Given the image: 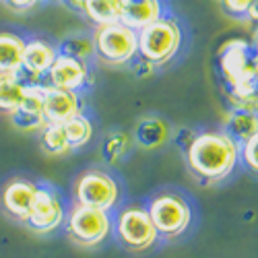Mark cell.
I'll return each instance as SVG.
<instances>
[{"label": "cell", "mask_w": 258, "mask_h": 258, "mask_svg": "<svg viewBox=\"0 0 258 258\" xmlns=\"http://www.w3.org/2000/svg\"><path fill=\"white\" fill-rule=\"evenodd\" d=\"M190 171L207 184H217L233 174L240 163V143L225 131H201L184 149Z\"/></svg>", "instance_id": "obj_1"}, {"label": "cell", "mask_w": 258, "mask_h": 258, "mask_svg": "<svg viewBox=\"0 0 258 258\" xmlns=\"http://www.w3.org/2000/svg\"><path fill=\"white\" fill-rule=\"evenodd\" d=\"M219 71L227 83V93L235 97H256V58L244 39H229L221 48Z\"/></svg>", "instance_id": "obj_2"}, {"label": "cell", "mask_w": 258, "mask_h": 258, "mask_svg": "<svg viewBox=\"0 0 258 258\" xmlns=\"http://www.w3.org/2000/svg\"><path fill=\"white\" fill-rule=\"evenodd\" d=\"M139 58L151 62L155 69L167 67L182 48V27L174 17H159L151 25L137 31Z\"/></svg>", "instance_id": "obj_3"}, {"label": "cell", "mask_w": 258, "mask_h": 258, "mask_svg": "<svg viewBox=\"0 0 258 258\" xmlns=\"http://www.w3.org/2000/svg\"><path fill=\"white\" fill-rule=\"evenodd\" d=\"M112 229L120 244L133 252L149 250L159 240V233L143 205H126L118 209L112 219Z\"/></svg>", "instance_id": "obj_4"}, {"label": "cell", "mask_w": 258, "mask_h": 258, "mask_svg": "<svg viewBox=\"0 0 258 258\" xmlns=\"http://www.w3.org/2000/svg\"><path fill=\"white\" fill-rule=\"evenodd\" d=\"M145 209L159 238H178L192 223V207L178 192H159Z\"/></svg>", "instance_id": "obj_5"}, {"label": "cell", "mask_w": 258, "mask_h": 258, "mask_svg": "<svg viewBox=\"0 0 258 258\" xmlns=\"http://www.w3.org/2000/svg\"><path fill=\"white\" fill-rule=\"evenodd\" d=\"M69 238L85 248H93L103 244L112 233V215L101 209L85 207V205H73L71 211H67L64 219Z\"/></svg>", "instance_id": "obj_6"}, {"label": "cell", "mask_w": 258, "mask_h": 258, "mask_svg": "<svg viewBox=\"0 0 258 258\" xmlns=\"http://www.w3.org/2000/svg\"><path fill=\"white\" fill-rule=\"evenodd\" d=\"M93 48L95 56L112 67L133 64L139 56V39L137 31L122 23H110L95 27L93 31Z\"/></svg>", "instance_id": "obj_7"}, {"label": "cell", "mask_w": 258, "mask_h": 258, "mask_svg": "<svg viewBox=\"0 0 258 258\" xmlns=\"http://www.w3.org/2000/svg\"><path fill=\"white\" fill-rule=\"evenodd\" d=\"M75 203L112 213L122 199V188L118 180L103 169H87L75 180Z\"/></svg>", "instance_id": "obj_8"}, {"label": "cell", "mask_w": 258, "mask_h": 258, "mask_svg": "<svg viewBox=\"0 0 258 258\" xmlns=\"http://www.w3.org/2000/svg\"><path fill=\"white\" fill-rule=\"evenodd\" d=\"M64 219H67V207L62 203V197L48 186H39L25 223L37 233H52L64 225Z\"/></svg>", "instance_id": "obj_9"}, {"label": "cell", "mask_w": 258, "mask_h": 258, "mask_svg": "<svg viewBox=\"0 0 258 258\" xmlns=\"http://www.w3.org/2000/svg\"><path fill=\"white\" fill-rule=\"evenodd\" d=\"M44 83L48 85V87H54V89H64V91H77V93H81L91 83L89 62H83V60L64 56V54L58 52V56L52 62L50 71L46 73Z\"/></svg>", "instance_id": "obj_10"}, {"label": "cell", "mask_w": 258, "mask_h": 258, "mask_svg": "<svg viewBox=\"0 0 258 258\" xmlns=\"http://www.w3.org/2000/svg\"><path fill=\"white\" fill-rule=\"evenodd\" d=\"M58 56V48L48 39L33 37L25 41V52H23V64H21L19 79L25 85L31 83H44L46 73L50 71L52 62Z\"/></svg>", "instance_id": "obj_11"}, {"label": "cell", "mask_w": 258, "mask_h": 258, "mask_svg": "<svg viewBox=\"0 0 258 258\" xmlns=\"http://www.w3.org/2000/svg\"><path fill=\"white\" fill-rule=\"evenodd\" d=\"M37 184L33 180H25V178H13L11 182L5 184L3 192H0V203L3 209L11 215V217L23 221L27 219L29 209L35 201L37 195Z\"/></svg>", "instance_id": "obj_12"}, {"label": "cell", "mask_w": 258, "mask_h": 258, "mask_svg": "<svg viewBox=\"0 0 258 258\" xmlns=\"http://www.w3.org/2000/svg\"><path fill=\"white\" fill-rule=\"evenodd\" d=\"M83 95L77 91H64V89H54L48 87L46 91V101H44V118L46 124H64L71 118L83 114Z\"/></svg>", "instance_id": "obj_13"}, {"label": "cell", "mask_w": 258, "mask_h": 258, "mask_svg": "<svg viewBox=\"0 0 258 258\" xmlns=\"http://www.w3.org/2000/svg\"><path fill=\"white\" fill-rule=\"evenodd\" d=\"M159 17H163L161 0H124L120 23L135 31H141Z\"/></svg>", "instance_id": "obj_14"}, {"label": "cell", "mask_w": 258, "mask_h": 258, "mask_svg": "<svg viewBox=\"0 0 258 258\" xmlns=\"http://www.w3.org/2000/svg\"><path fill=\"white\" fill-rule=\"evenodd\" d=\"M25 37L13 31H0V75H19L23 64Z\"/></svg>", "instance_id": "obj_15"}, {"label": "cell", "mask_w": 258, "mask_h": 258, "mask_svg": "<svg viewBox=\"0 0 258 258\" xmlns=\"http://www.w3.org/2000/svg\"><path fill=\"white\" fill-rule=\"evenodd\" d=\"M135 141L143 149H159L169 141V126L157 116H145L135 126Z\"/></svg>", "instance_id": "obj_16"}, {"label": "cell", "mask_w": 258, "mask_h": 258, "mask_svg": "<svg viewBox=\"0 0 258 258\" xmlns=\"http://www.w3.org/2000/svg\"><path fill=\"white\" fill-rule=\"evenodd\" d=\"M124 0H85L83 15L87 17L95 27L120 23Z\"/></svg>", "instance_id": "obj_17"}, {"label": "cell", "mask_w": 258, "mask_h": 258, "mask_svg": "<svg viewBox=\"0 0 258 258\" xmlns=\"http://www.w3.org/2000/svg\"><path fill=\"white\" fill-rule=\"evenodd\" d=\"M62 131L67 135V141L71 145V149H83L87 147L93 141V133H95V126L93 120L87 114H79L75 118H71L69 122L62 124Z\"/></svg>", "instance_id": "obj_18"}, {"label": "cell", "mask_w": 258, "mask_h": 258, "mask_svg": "<svg viewBox=\"0 0 258 258\" xmlns=\"http://www.w3.org/2000/svg\"><path fill=\"white\" fill-rule=\"evenodd\" d=\"M25 83L19 79V75H0V112L13 114L23 101Z\"/></svg>", "instance_id": "obj_19"}, {"label": "cell", "mask_w": 258, "mask_h": 258, "mask_svg": "<svg viewBox=\"0 0 258 258\" xmlns=\"http://www.w3.org/2000/svg\"><path fill=\"white\" fill-rule=\"evenodd\" d=\"M131 145H133L131 135H126L124 131H112L101 141V155L107 163L118 165L131 151Z\"/></svg>", "instance_id": "obj_20"}, {"label": "cell", "mask_w": 258, "mask_h": 258, "mask_svg": "<svg viewBox=\"0 0 258 258\" xmlns=\"http://www.w3.org/2000/svg\"><path fill=\"white\" fill-rule=\"evenodd\" d=\"M225 133L235 141L242 143L254 135H258V120L256 114H246V112H231L225 122Z\"/></svg>", "instance_id": "obj_21"}, {"label": "cell", "mask_w": 258, "mask_h": 258, "mask_svg": "<svg viewBox=\"0 0 258 258\" xmlns=\"http://www.w3.org/2000/svg\"><path fill=\"white\" fill-rule=\"evenodd\" d=\"M39 135H41V149L48 155L60 157V155H69L73 151L60 124H48Z\"/></svg>", "instance_id": "obj_22"}, {"label": "cell", "mask_w": 258, "mask_h": 258, "mask_svg": "<svg viewBox=\"0 0 258 258\" xmlns=\"http://www.w3.org/2000/svg\"><path fill=\"white\" fill-rule=\"evenodd\" d=\"M60 54L71 56L83 62H89L95 56V48H93V39L85 37V35H71L67 39H62V44L56 46Z\"/></svg>", "instance_id": "obj_23"}, {"label": "cell", "mask_w": 258, "mask_h": 258, "mask_svg": "<svg viewBox=\"0 0 258 258\" xmlns=\"http://www.w3.org/2000/svg\"><path fill=\"white\" fill-rule=\"evenodd\" d=\"M11 120L13 124L19 128L21 133H41L44 128L48 126L46 124V118L44 114H23V112H13L11 114Z\"/></svg>", "instance_id": "obj_24"}, {"label": "cell", "mask_w": 258, "mask_h": 258, "mask_svg": "<svg viewBox=\"0 0 258 258\" xmlns=\"http://www.w3.org/2000/svg\"><path fill=\"white\" fill-rule=\"evenodd\" d=\"M256 145H258V135H254V137H250V139L240 143V159H244V163L252 171H256V167H258V155H256L258 147Z\"/></svg>", "instance_id": "obj_25"}, {"label": "cell", "mask_w": 258, "mask_h": 258, "mask_svg": "<svg viewBox=\"0 0 258 258\" xmlns=\"http://www.w3.org/2000/svg\"><path fill=\"white\" fill-rule=\"evenodd\" d=\"M256 0H221L223 9L233 17H244Z\"/></svg>", "instance_id": "obj_26"}, {"label": "cell", "mask_w": 258, "mask_h": 258, "mask_svg": "<svg viewBox=\"0 0 258 258\" xmlns=\"http://www.w3.org/2000/svg\"><path fill=\"white\" fill-rule=\"evenodd\" d=\"M133 71H135V75L139 77V79H149V77H153L155 75V67L151 62H147V60H143V58H135V62H133Z\"/></svg>", "instance_id": "obj_27"}, {"label": "cell", "mask_w": 258, "mask_h": 258, "mask_svg": "<svg viewBox=\"0 0 258 258\" xmlns=\"http://www.w3.org/2000/svg\"><path fill=\"white\" fill-rule=\"evenodd\" d=\"M39 3H41V0H7V5L13 7L15 11H29L35 5H39Z\"/></svg>", "instance_id": "obj_28"}, {"label": "cell", "mask_w": 258, "mask_h": 258, "mask_svg": "<svg viewBox=\"0 0 258 258\" xmlns=\"http://www.w3.org/2000/svg\"><path fill=\"white\" fill-rule=\"evenodd\" d=\"M192 137H195V131H188V128H184L182 135H180V139H178L180 147H182V149H186V147H188V143L192 141Z\"/></svg>", "instance_id": "obj_29"}, {"label": "cell", "mask_w": 258, "mask_h": 258, "mask_svg": "<svg viewBox=\"0 0 258 258\" xmlns=\"http://www.w3.org/2000/svg\"><path fill=\"white\" fill-rule=\"evenodd\" d=\"M73 11H79V13H83V5H85V0H64Z\"/></svg>", "instance_id": "obj_30"}, {"label": "cell", "mask_w": 258, "mask_h": 258, "mask_svg": "<svg viewBox=\"0 0 258 258\" xmlns=\"http://www.w3.org/2000/svg\"><path fill=\"white\" fill-rule=\"evenodd\" d=\"M246 15H248L252 21H256V19H258V15H256V3H254V5L248 9V13H246Z\"/></svg>", "instance_id": "obj_31"}]
</instances>
